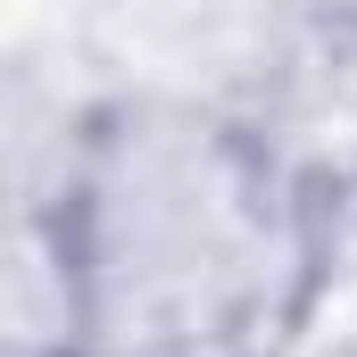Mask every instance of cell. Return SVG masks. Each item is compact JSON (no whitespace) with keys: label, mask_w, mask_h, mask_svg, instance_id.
Segmentation results:
<instances>
[{"label":"cell","mask_w":357,"mask_h":357,"mask_svg":"<svg viewBox=\"0 0 357 357\" xmlns=\"http://www.w3.org/2000/svg\"><path fill=\"white\" fill-rule=\"evenodd\" d=\"M67 241L84 357H258L299 324L324 199L274 183L216 108L100 100Z\"/></svg>","instance_id":"1"},{"label":"cell","mask_w":357,"mask_h":357,"mask_svg":"<svg viewBox=\"0 0 357 357\" xmlns=\"http://www.w3.org/2000/svg\"><path fill=\"white\" fill-rule=\"evenodd\" d=\"M291 25V0H75V42L108 100H191L216 116H241Z\"/></svg>","instance_id":"2"},{"label":"cell","mask_w":357,"mask_h":357,"mask_svg":"<svg viewBox=\"0 0 357 357\" xmlns=\"http://www.w3.org/2000/svg\"><path fill=\"white\" fill-rule=\"evenodd\" d=\"M100 100L108 91L84 67L75 33L0 50V225L67 216Z\"/></svg>","instance_id":"3"},{"label":"cell","mask_w":357,"mask_h":357,"mask_svg":"<svg viewBox=\"0 0 357 357\" xmlns=\"http://www.w3.org/2000/svg\"><path fill=\"white\" fill-rule=\"evenodd\" d=\"M0 357H84V266L67 216L0 225Z\"/></svg>","instance_id":"4"}]
</instances>
